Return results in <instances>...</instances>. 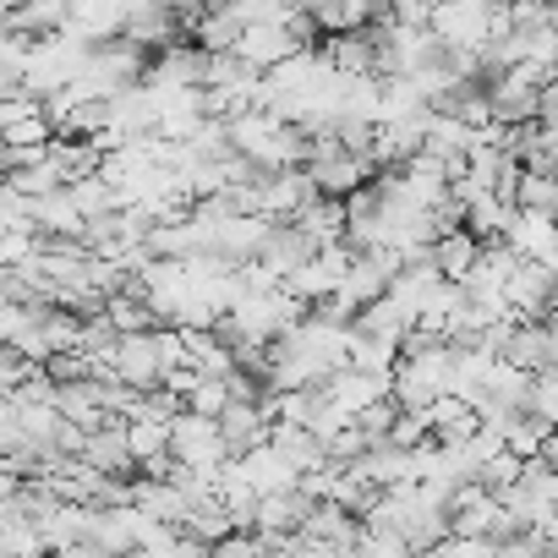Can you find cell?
I'll return each instance as SVG.
<instances>
[{
	"instance_id": "1",
	"label": "cell",
	"mask_w": 558,
	"mask_h": 558,
	"mask_svg": "<svg viewBox=\"0 0 558 558\" xmlns=\"http://www.w3.org/2000/svg\"><path fill=\"white\" fill-rule=\"evenodd\" d=\"M427 28L444 50H482L493 39V7H471V0H433Z\"/></svg>"
},
{
	"instance_id": "2",
	"label": "cell",
	"mask_w": 558,
	"mask_h": 558,
	"mask_svg": "<svg viewBox=\"0 0 558 558\" xmlns=\"http://www.w3.org/2000/svg\"><path fill=\"white\" fill-rule=\"evenodd\" d=\"M170 422V454L181 460V465H197V471H214L219 460H230L225 454V438H219V422L214 416H203V411H170L165 416Z\"/></svg>"
},
{
	"instance_id": "3",
	"label": "cell",
	"mask_w": 558,
	"mask_h": 558,
	"mask_svg": "<svg viewBox=\"0 0 558 558\" xmlns=\"http://www.w3.org/2000/svg\"><path fill=\"white\" fill-rule=\"evenodd\" d=\"M302 170L313 175V186L324 192V197H345V192H356L362 181H373L378 175V165L362 154V148H324V154H313V159H302Z\"/></svg>"
},
{
	"instance_id": "4",
	"label": "cell",
	"mask_w": 558,
	"mask_h": 558,
	"mask_svg": "<svg viewBox=\"0 0 558 558\" xmlns=\"http://www.w3.org/2000/svg\"><path fill=\"white\" fill-rule=\"evenodd\" d=\"M313 197H318V186H313V175H307L302 165L263 170V175H257V214H263V219H296Z\"/></svg>"
},
{
	"instance_id": "5",
	"label": "cell",
	"mask_w": 558,
	"mask_h": 558,
	"mask_svg": "<svg viewBox=\"0 0 558 558\" xmlns=\"http://www.w3.org/2000/svg\"><path fill=\"white\" fill-rule=\"evenodd\" d=\"M504 302L514 318H542L553 324V268L536 263V257H520L504 279Z\"/></svg>"
},
{
	"instance_id": "6",
	"label": "cell",
	"mask_w": 558,
	"mask_h": 558,
	"mask_svg": "<svg viewBox=\"0 0 558 558\" xmlns=\"http://www.w3.org/2000/svg\"><path fill=\"white\" fill-rule=\"evenodd\" d=\"M110 373L132 389H154L159 384V351H154V329H126L110 345Z\"/></svg>"
},
{
	"instance_id": "7",
	"label": "cell",
	"mask_w": 558,
	"mask_h": 558,
	"mask_svg": "<svg viewBox=\"0 0 558 558\" xmlns=\"http://www.w3.org/2000/svg\"><path fill=\"white\" fill-rule=\"evenodd\" d=\"M504 241L520 252V257H536V263H558V235H553V214L547 208H509V225H504Z\"/></svg>"
},
{
	"instance_id": "8",
	"label": "cell",
	"mask_w": 558,
	"mask_h": 558,
	"mask_svg": "<svg viewBox=\"0 0 558 558\" xmlns=\"http://www.w3.org/2000/svg\"><path fill=\"white\" fill-rule=\"evenodd\" d=\"M230 50H235L246 66H257V72H263V66H274V61H286L291 50H302V39H296V28H291V23H246V28H241V39H235Z\"/></svg>"
},
{
	"instance_id": "9",
	"label": "cell",
	"mask_w": 558,
	"mask_h": 558,
	"mask_svg": "<svg viewBox=\"0 0 558 558\" xmlns=\"http://www.w3.org/2000/svg\"><path fill=\"white\" fill-rule=\"evenodd\" d=\"M88 465H99L105 476H132V454H126V416H105L99 427L83 433V449H77Z\"/></svg>"
},
{
	"instance_id": "10",
	"label": "cell",
	"mask_w": 558,
	"mask_h": 558,
	"mask_svg": "<svg viewBox=\"0 0 558 558\" xmlns=\"http://www.w3.org/2000/svg\"><path fill=\"white\" fill-rule=\"evenodd\" d=\"M214 422H219V438H225V454H246L252 444H263V438H268V422H263V411H257V400H225Z\"/></svg>"
},
{
	"instance_id": "11",
	"label": "cell",
	"mask_w": 558,
	"mask_h": 558,
	"mask_svg": "<svg viewBox=\"0 0 558 558\" xmlns=\"http://www.w3.org/2000/svg\"><path fill=\"white\" fill-rule=\"evenodd\" d=\"M318 50H324V61H329L335 72H373V34H367V28H340V34H329Z\"/></svg>"
},
{
	"instance_id": "12",
	"label": "cell",
	"mask_w": 558,
	"mask_h": 558,
	"mask_svg": "<svg viewBox=\"0 0 558 558\" xmlns=\"http://www.w3.org/2000/svg\"><path fill=\"white\" fill-rule=\"evenodd\" d=\"M181 351H186V362L197 367V373H208V378H225L235 362H230V345L214 335V329H181Z\"/></svg>"
},
{
	"instance_id": "13",
	"label": "cell",
	"mask_w": 558,
	"mask_h": 558,
	"mask_svg": "<svg viewBox=\"0 0 558 558\" xmlns=\"http://www.w3.org/2000/svg\"><path fill=\"white\" fill-rule=\"evenodd\" d=\"M471 257H476V235H471L465 225L433 235V268H438L444 279H454V286H460V274L471 268Z\"/></svg>"
},
{
	"instance_id": "14",
	"label": "cell",
	"mask_w": 558,
	"mask_h": 558,
	"mask_svg": "<svg viewBox=\"0 0 558 558\" xmlns=\"http://www.w3.org/2000/svg\"><path fill=\"white\" fill-rule=\"evenodd\" d=\"M291 225H296L313 246H318V241H340V230H345V208H340V197H324V192H318Z\"/></svg>"
},
{
	"instance_id": "15",
	"label": "cell",
	"mask_w": 558,
	"mask_h": 558,
	"mask_svg": "<svg viewBox=\"0 0 558 558\" xmlns=\"http://www.w3.org/2000/svg\"><path fill=\"white\" fill-rule=\"evenodd\" d=\"M400 356V340H384V335H362L351 329L345 335V367H362V373H389Z\"/></svg>"
},
{
	"instance_id": "16",
	"label": "cell",
	"mask_w": 558,
	"mask_h": 558,
	"mask_svg": "<svg viewBox=\"0 0 558 558\" xmlns=\"http://www.w3.org/2000/svg\"><path fill=\"white\" fill-rule=\"evenodd\" d=\"M7 17H12V34L39 39V34H56L66 23V0H17Z\"/></svg>"
},
{
	"instance_id": "17",
	"label": "cell",
	"mask_w": 558,
	"mask_h": 558,
	"mask_svg": "<svg viewBox=\"0 0 558 558\" xmlns=\"http://www.w3.org/2000/svg\"><path fill=\"white\" fill-rule=\"evenodd\" d=\"M159 449H170V422L165 416H126V454H132V465H143Z\"/></svg>"
},
{
	"instance_id": "18",
	"label": "cell",
	"mask_w": 558,
	"mask_h": 558,
	"mask_svg": "<svg viewBox=\"0 0 558 558\" xmlns=\"http://www.w3.org/2000/svg\"><path fill=\"white\" fill-rule=\"evenodd\" d=\"M50 137H56V126H50V116L39 105L12 116V121H0V143H7V148H45Z\"/></svg>"
},
{
	"instance_id": "19",
	"label": "cell",
	"mask_w": 558,
	"mask_h": 558,
	"mask_svg": "<svg viewBox=\"0 0 558 558\" xmlns=\"http://www.w3.org/2000/svg\"><path fill=\"white\" fill-rule=\"evenodd\" d=\"M514 208H558V186H553V170H525L520 165V181H514Z\"/></svg>"
},
{
	"instance_id": "20",
	"label": "cell",
	"mask_w": 558,
	"mask_h": 558,
	"mask_svg": "<svg viewBox=\"0 0 558 558\" xmlns=\"http://www.w3.org/2000/svg\"><path fill=\"white\" fill-rule=\"evenodd\" d=\"M230 400V389H225V378H208V373H197V384L181 395V405L186 411H203V416H219V405Z\"/></svg>"
},
{
	"instance_id": "21",
	"label": "cell",
	"mask_w": 558,
	"mask_h": 558,
	"mask_svg": "<svg viewBox=\"0 0 558 558\" xmlns=\"http://www.w3.org/2000/svg\"><path fill=\"white\" fill-rule=\"evenodd\" d=\"M384 438H389V444H400V449H416L422 438H433V427H427V416H422V411H405V405H400Z\"/></svg>"
}]
</instances>
